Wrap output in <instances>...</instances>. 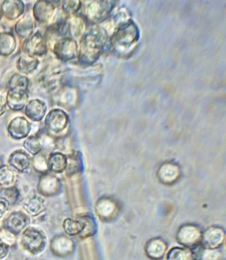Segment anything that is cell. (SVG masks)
I'll return each mask as SVG.
<instances>
[{"label":"cell","instance_id":"d6986e66","mask_svg":"<svg viewBox=\"0 0 226 260\" xmlns=\"http://www.w3.org/2000/svg\"><path fill=\"white\" fill-rule=\"evenodd\" d=\"M17 40L10 31L0 32V56L8 57L16 51Z\"/></svg>","mask_w":226,"mask_h":260},{"label":"cell","instance_id":"603a6c76","mask_svg":"<svg viewBox=\"0 0 226 260\" xmlns=\"http://www.w3.org/2000/svg\"><path fill=\"white\" fill-rule=\"evenodd\" d=\"M49 171L55 173H62L66 170L67 156L62 153L53 152L49 155L47 159Z\"/></svg>","mask_w":226,"mask_h":260},{"label":"cell","instance_id":"ac0fdd59","mask_svg":"<svg viewBox=\"0 0 226 260\" xmlns=\"http://www.w3.org/2000/svg\"><path fill=\"white\" fill-rule=\"evenodd\" d=\"M39 62L38 58L23 54L17 58L16 68L21 75H29L37 70Z\"/></svg>","mask_w":226,"mask_h":260},{"label":"cell","instance_id":"ba28073f","mask_svg":"<svg viewBox=\"0 0 226 260\" xmlns=\"http://www.w3.org/2000/svg\"><path fill=\"white\" fill-rule=\"evenodd\" d=\"M29 100V90L21 88H9L6 95V104L13 111H21L27 105Z\"/></svg>","mask_w":226,"mask_h":260},{"label":"cell","instance_id":"1f68e13d","mask_svg":"<svg viewBox=\"0 0 226 260\" xmlns=\"http://www.w3.org/2000/svg\"><path fill=\"white\" fill-rule=\"evenodd\" d=\"M81 8V2L78 1H65L62 3V10L67 16L75 15Z\"/></svg>","mask_w":226,"mask_h":260},{"label":"cell","instance_id":"7402d4cb","mask_svg":"<svg viewBox=\"0 0 226 260\" xmlns=\"http://www.w3.org/2000/svg\"><path fill=\"white\" fill-rule=\"evenodd\" d=\"M179 169L177 166L170 162L163 165L158 170V176L164 183H173L179 176Z\"/></svg>","mask_w":226,"mask_h":260},{"label":"cell","instance_id":"277c9868","mask_svg":"<svg viewBox=\"0 0 226 260\" xmlns=\"http://www.w3.org/2000/svg\"><path fill=\"white\" fill-rule=\"evenodd\" d=\"M69 117L62 109L51 110L45 119V125L51 133L58 134L64 131L68 126Z\"/></svg>","mask_w":226,"mask_h":260},{"label":"cell","instance_id":"4fadbf2b","mask_svg":"<svg viewBox=\"0 0 226 260\" xmlns=\"http://www.w3.org/2000/svg\"><path fill=\"white\" fill-rule=\"evenodd\" d=\"M47 107L45 102L39 99L28 102L25 107V116L34 122H40L46 114Z\"/></svg>","mask_w":226,"mask_h":260},{"label":"cell","instance_id":"5bb4252c","mask_svg":"<svg viewBox=\"0 0 226 260\" xmlns=\"http://www.w3.org/2000/svg\"><path fill=\"white\" fill-rule=\"evenodd\" d=\"M60 183L59 179L53 175H43L38 184V190L44 196H53L59 192Z\"/></svg>","mask_w":226,"mask_h":260},{"label":"cell","instance_id":"4dcf8cb0","mask_svg":"<svg viewBox=\"0 0 226 260\" xmlns=\"http://www.w3.org/2000/svg\"><path fill=\"white\" fill-rule=\"evenodd\" d=\"M33 166L35 170L39 173H43V175L47 174L49 172V167L47 158L42 155L39 154L35 155L33 160Z\"/></svg>","mask_w":226,"mask_h":260},{"label":"cell","instance_id":"836d02e7","mask_svg":"<svg viewBox=\"0 0 226 260\" xmlns=\"http://www.w3.org/2000/svg\"><path fill=\"white\" fill-rule=\"evenodd\" d=\"M114 204L110 202L108 200H102L100 201L97 205V209H104L103 211L98 212L100 215L105 216H109L114 211Z\"/></svg>","mask_w":226,"mask_h":260},{"label":"cell","instance_id":"cb8c5ba5","mask_svg":"<svg viewBox=\"0 0 226 260\" xmlns=\"http://www.w3.org/2000/svg\"><path fill=\"white\" fill-rule=\"evenodd\" d=\"M81 16L73 15L66 19L67 31L71 35V38L75 40L79 38L83 34L84 22Z\"/></svg>","mask_w":226,"mask_h":260},{"label":"cell","instance_id":"2e32d148","mask_svg":"<svg viewBox=\"0 0 226 260\" xmlns=\"http://www.w3.org/2000/svg\"><path fill=\"white\" fill-rule=\"evenodd\" d=\"M8 162L11 167L21 173L27 170L31 164L29 155L22 150L14 151L9 157Z\"/></svg>","mask_w":226,"mask_h":260},{"label":"cell","instance_id":"6da1fadb","mask_svg":"<svg viewBox=\"0 0 226 260\" xmlns=\"http://www.w3.org/2000/svg\"><path fill=\"white\" fill-rule=\"evenodd\" d=\"M21 244L28 252L38 253L44 249L46 238L41 230L34 227L27 228L22 232Z\"/></svg>","mask_w":226,"mask_h":260},{"label":"cell","instance_id":"f1b7e54d","mask_svg":"<svg viewBox=\"0 0 226 260\" xmlns=\"http://www.w3.org/2000/svg\"><path fill=\"white\" fill-rule=\"evenodd\" d=\"M16 175L14 171L7 166H0V186L9 187L14 183Z\"/></svg>","mask_w":226,"mask_h":260},{"label":"cell","instance_id":"4316f807","mask_svg":"<svg viewBox=\"0 0 226 260\" xmlns=\"http://www.w3.org/2000/svg\"><path fill=\"white\" fill-rule=\"evenodd\" d=\"M167 260H194V257L190 249L175 247L167 253Z\"/></svg>","mask_w":226,"mask_h":260},{"label":"cell","instance_id":"7c38bea8","mask_svg":"<svg viewBox=\"0 0 226 260\" xmlns=\"http://www.w3.org/2000/svg\"><path fill=\"white\" fill-rule=\"evenodd\" d=\"M25 4L20 0L0 2V14L10 21L16 20L25 12Z\"/></svg>","mask_w":226,"mask_h":260},{"label":"cell","instance_id":"9a60e30c","mask_svg":"<svg viewBox=\"0 0 226 260\" xmlns=\"http://www.w3.org/2000/svg\"><path fill=\"white\" fill-rule=\"evenodd\" d=\"M35 22L31 15H25L17 21L15 25V31L17 36L22 40H26L34 34Z\"/></svg>","mask_w":226,"mask_h":260},{"label":"cell","instance_id":"d6a6232c","mask_svg":"<svg viewBox=\"0 0 226 260\" xmlns=\"http://www.w3.org/2000/svg\"><path fill=\"white\" fill-rule=\"evenodd\" d=\"M81 219L83 220L84 223V229L80 236L87 237V236L94 235L95 225L96 224H95L94 218L91 217V216H86L82 217Z\"/></svg>","mask_w":226,"mask_h":260},{"label":"cell","instance_id":"7a4b0ae2","mask_svg":"<svg viewBox=\"0 0 226 260\" xmlns=\"http://www.w3.org/2000/svg\"><path fill=\"white\" fill-rule=\"evenodd\" d=\"M53 52L55 57L62 62L75 59L78 55L77 41L69 37L59 38L53 45Z\"/></svg>","mask_w":226,"mask_h":260},{"label":"cell","instance_id":"e575fe53","mask_svg":"<svg viewBox=\"0 0 226 260\" xmlns=\"http://www.w3.org/2000/svg\"><path fill=\"white\" fill-rule=\"evenodd\" d=\"M16 236L14 234L4 229H2V231H0V239L9 247L16 243Z\"/></svg>","mask_w":226,"mask_h":260},{"label":"cell","instance_id":"83f0119b","mask_svg":"<svg viewBox=\"0 0 226 260\" xmlns=\"http://www.w3.org/2000/svg\"><path fill=\"white\" fill-rule=\"evenodd\" d=\"M25 150L33 155H38L43 149V144L38 136H31L26 139L23 142Z\"/></svg>","mask_w":226,"mask_h":260},{"label":"cell","instance_id":"8fae6325","mask_svg":"<svg viewBox=\"0 0 226 260\" xmlns=\"http://www.w3.org/2000/svg\"><path fill=\"white\" fill-rule=\"evenodd\" d=\"M27 222V216L22 212H13L4 220L3 229L17 235L25 229Z\"/></svg>","mask_w":226,"mask_h":260},{"label":"cell","instance_id":"d4e9b609","mask_svg":"<svg viewBox=\"0 0 226 260\" xmlns=\"http://www.w3.org/2000/svg\"><path fill=\"white\" fill-rule=\"evenodd\" d=\"M63 229L67 235L74 236L80 235L84 229L83 220H74L71 218H67L62 224Z\"/></svg>","mask_w":226,"mask_h":260},{"label":"cell","instance_id":"74e56055","mask_svg":"<svg viewBox=\"0 0 226 260\" xmlns=\"http://www.w3.org/2000/svg\"><path fill=\"white\" fill-rule=\"evenodd\" d=\"M6 106H7V104H6L5 98L0 95V117L5 113Z\"/></svg>","mask_w":226,"mask_h":260},{"label":"cell","instance_id":"5b68a950","mask_svg":"<svg viewBox=\"0 0 226 260\" xmlns=\"http://www.w3.org/2000/svg\"><path fill=\"white\" fill-rule=\"evenodd\" d=\"M98 43L96 37L92 32H89L82 38L78 55L80 61L88 63L94 59L101 48V45Z\"/></svg>","mask_w":226,"mask_h":260},{"label":"cell","instance_id":"8d00e7d4","mask_svg":"<svg viewBox=\"0 0 226 260\" xmlns=\"http://www.w3.org/2000/svg\"><path fill=\"white\" fill-rule=\"evenodd\" d=\"M9 205L5 201L1 200L0 199V218H2L4 216V214L6 213L9 209Z\"/></svg>","mask_w":226,"mask_h":260},{"label":"cell","instance_id":"3957f363","mask_svg":"<svg viewBox=\"0 0 226 260\" xmlns=\"http://www.w3.org/2000/svg\"><path fill=\"white\" fill-rule=\"evenodd\" d=\"M21 49L24 54L33 57L45 55L48 51L47 39L40 31L34 32L29 38L24 40Z\"/></svg>","mask_w":226,"mask_h":260},{"label":"cell","instance_id":"f546056e","mask_svg":"<svg viewBox=\"0 0 226 260\" xmlns=\"http://www.w3.org/2000/svg\"><path fill=\"white\" fill-rule=\"evenodd\" d=\"M30 81L25 75L20 73L15 74L13 75L8 82L9 88H17L29 90Z\"/></svg>","mask_w":226,"mask_h":260},{"label":"cell","instance_id":"f35d334b","mask_svg":"<svg viewBox=\"0 0 226 260\" xmlns=\"http://www.w3.org/2000/svg\"><path fill=\"white\" fill-rule=\"evenodd\" d=\"M1 21H2V16H1V14H0V23H1Z\"/></svg>","mask_w":226,"mask_h":260},{"label":"cell","instance_id":"d590c367","mask_svg":"<svg viewBox=\"0 0 226 260\" xmlns=\"http://www.w3.org/2000/svg\"><path fill=\"white\" fill-rule=\"evenodd\" d=\"M9 247L0 239V259L4 258L8 255Z\"/></svg>","mask_w":226,"mask_h":260},{"label":"cell","instance_id":"ffe728a7","mask_svg":"<svg viewBox=\"0 0 226 260\" xmlns=\"http://www.w3.org/2000/svg\"><path fill=\"white\" fill-rule=\"evenodd\" d=\"M45 207V201L38 196L26 199L23 205L24 211L31 216H36L40 214L44 211Z\"/></svg>","mask_w":226,"mask_h":260},{"label":"cell","instance_id":"484cf974","mask_svg":"<svg viewBox=\"0 0 226 260\" xmlns=\"http://www.w3.org/2000/svg\"><path fill=\"white\" fill-rule=\"evenodd\" d=\"M20 192L18 188L16 187H9L2 188L0 189V199L5 201L9 207L16 205L18 201Z\"/></svg>","mask_w":226,"mask_h":260},{"label":"cell","instance_id":"8992f818","mask_svg":"<svg viewBox=\"0 0 226 260\" xmlns=\"http://www.w3.org/2000/svg\"><path fill=\"white\" fill-rule=\"evenodd\" d=\"M202 234L199 228L193 225H185L180 228L177 234L179 244L186 248L194 249L201 244Z\"/></svg>","mask_w":226,"mask_h":260},{"label":"cell","instance_id":"9c48e42d","mask_svg":"<svg viewBox=\"0 0 226 260\" xmlns=\"http://www.w3.org/2000/svg\"><path fill=\"white\" fill-rule=\"evenodd\" d=\"M56 10L55 4L52 2L38 1L33 8L35 20L40 23H49L53 18Z\"/></svg>","mask_w":226,"mask_h":260},{"label":"cell","instance_id":"30bf717a","mask_svg":"<svg viewBox=\"0 0 226 260\" xmlns=\"http://www.w3.org/2000/svg\"><path fill=\"white\" fill-rule=\"evenodd\" d=\"M224 237V231L221 228L210 227L202 236L201 245L204 248L216 250L222 245Z\"/></svg>","mask_w":226,"mask_h":260},{"label":"cell","instance_id":"e0dca14e","mask_svg":"<svg viewBox=\"0 0 226 260\" xmlns=\"http://www.w3.org/2000/svg\"><path fill=\"white\" fill-rule=\"evenodd\" d=\"M166 243L159 238L150 240L145 246V253L147 257L153 260L162 259L166 252Z\"/></svg>","mask_w":226,"mask_h":260},{"label":"cell","instance_id":"52a82bcc","mask_svg":"<svg viewBox=\"0 0 226 260\" xmlns=\"http://www.w3.org/2000/svg\"><path fill=\"white\" fill-rule=\"evenodd\" d=\"M31 130V123L23 116H17L9 123L8 132L11 138L21 140L29 136Z\"/></svg>","mask_w":226,"mask_h":260},{"label":"cell","instance_id":"44dd1931","mask_svg":"<svg viewBox=\"0 0 226 260\" xmlns=\"http://www.w3.org/2000/svg\"><path fill=\"white\" fill-rule=\"evenodd\" d=\"M73 242L66 236H56L51 242L52 250L58 255H68L73 252Z\"/></svg>","mask_w":226,"mask_h":260}]
</instances>
